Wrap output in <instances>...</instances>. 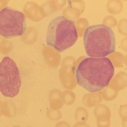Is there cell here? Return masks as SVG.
Segmentation results:
<instances>
[{
	"label": "cell",
	"instance_id": "obj_1",
	"mask_svg": "<svg viewBox=\"0 0 127 127\" xmlns=\"http://www.w3.org/2000/svg\"><path fill=\"white\" fill-rule=\"evenodd\" d=\"M114 67L107 57H87L76 70L78 84L90 92H97L107 86L114 74Z\"/></svg>",
	"mask_w": 127,
	"mask_h": 127
},
{
	"label": "cell",
	"instance_id": "obj_2",
	"mask_svg": "<svg viewBox=\"0 0 127 127\" xmlns=\"http://www.w3.org/2000/svg\"><path fill=\"white\" fill-rule=\"evenodd\" d=\"M83 41L86 54L89 57H105L115 51L114 31L104 24L88 27L84 32Z\"/></svg>",
	"mask_w": 127,
	"mask_h": 127
},
{
	"label": "cell",
	"instance_id": "obj_3",
	"mask_svg": "<svg viewBox=\"0 0 127 127\" xmlns=\"http://www.w3.org/2000/svg\"><path fill=\"white\" fill-rule=\"evenodd\" d=\"M74 21L64 16H58L49 22L46 34V43L59 52L72 46L77 39Z\"/></svg>",
	"mask_w": 127,
	"mask_h": 127
},
{
	"label": "cell",
	"instance_id": "obj_4",
	"mask_svg": "<svg viewBox=\"0 0 127 127\" xmlns=\"http://www.w3.org/2000/svg\"><path fill=\"white\" fill-rule=\"evenodd\" d=\"M21 85L19 70L14 61L4 57L0 62V92L4 97L13 98Z\"/></svg>",
	"mask_w": 127,
	"mask_h": 127
},
{
	"label": "cell",
	"instance_id": "obj_5",
	"mask_svg": "<svg viewBox=\"0 0 127 127\" xmlns=\"http://www.w3.org/2000/svg\"><path fill=\"white\" fill-rule=\"evenodd\" d=\"M26 29V17L21 11L9 7L0 10V35L7 39L19 37Z\"/></svg>",
	"mask_w": 127,
	"mask_h": 127
},
{
	"label": "cell",
	"instance_id": "obj_6",
	"mask_svg": "<svg viewBox=\"0 0 127 127\" xmlns=\"http://www.w3.org/2000/svg\"><path fill=\"white\" fill-rule=\"evenodd\" d=\"M95 116L99 121H108L111 118L110 112L103 106L98 107L95 110Z\"/></svg>",
	"mask_w": 127,
	"mask_h": 127
},
{
	"label": "cell",
	"instance_id": "obj_7",
	"mask_svg": "<svg viewBox=\"0 0 127 127\" xmlns=\"http://www.w3.org/2000/svg\"><path fill=\"white\" fill-rule=\"evenodd\" d=\"M88 113L83 108L77 109L75 113V120L77 122H85L88 120Z\"/></svg>",
	"mask_w": 127,
	"mask_h": 127
},
{
	"label": "cell",
	"instance_id": "obj_8",
	"mask_svg": "<svg viewBox=\"0 0 127 127\" xmlns=\"http://www.w3.org/2000/svg\"><path fill=\"white\" fill-rule=\"evenodd\" d=\"M47 117L50 120L58 121L61 118L62 115L59 111H49L47 113Z\"/></svg>",
	"mask_w": 127,
	"mask_h": 127
},
{
	"label": "cell",
	"instance_id": "obj_9",
	"mask_svg": "<svg viewBox=\"0 0 127 127\" xmlns=\"http://www.w3.org/2000/svg\"><path fill=\"white\" fill-rule=\"evenodd\" d=\"M96 125L97 127H110L111 121L110 120L105 122L97 121Z\"/></svg>",
	"mask_w": 127,
	"mask_h": 127
},
{
	"label": "cell",
	"instance_id": "obj_10",
	"mask_svg": "<svg viewBox=\"0 0 127 127\" xmlns=\"http://www.w3.org/2000/svg\"><path fill=\"white\" fill-rule=\"evenodd\" d=\"M55 127H71V126L66 122L60 121L56 124Z\"/></svg>",
	"mask_w": 127,
	"mask_h": 127
},
{
	"label": "cell",
	"instance_id": "obj_11",
	"mask_svg": "<svg viewBox=\"0 0 127 127\" xmlns=\"http://www.w3.org/2000/svg\"><path fill=\"white\" fill-rule=\"evenodd\" d=\"M72 127H90V126L86 123L85 122H77Z\"/></svg>",
	"mask_w": 127,
	"mask_h": 127
},
{
	"label": "cell",
	"instance_id": "obj_12",
	"mask_svg": "<svg viewBox=\"0 0 127 127\" xmlns=\"http://www.w3.org/2000/svg\"><path fill=\"white\" fill-rule=\"evenodd\" d=\"M120 116L122 119L127 118V113H126V108H123L121 109V110L120 111Z\"/></svg>",
	"mask_w": 127,
	"mask_h": 127
},
{
	"label": "cell",
	"instance_id": "obj_13",
	"mask_svg": "<svg viewBox=\"0 0 127 127\" xmlns=\"http://www.w3.org/2000/svg\"><path fill=\"white\" fill-rule=\"evenodd\" d=\"M127 118H125L122 119V121L121 123V125L122 127H127Z\"/></svg>",
	"mask_w": 127,
	"mask_h": 127
}]
</instances>
